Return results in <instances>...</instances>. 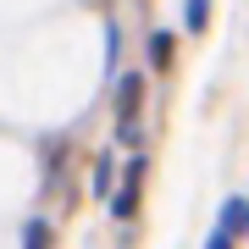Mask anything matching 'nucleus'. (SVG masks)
I'll return each mask as SVG.
<instances>
[{"label": "nucleus", "instance_id": "3", "mask_svg": "<svg viewBox=\"0 0 249 249\" xmlns=\"http://www.w3.org/2000/svg\"><path fill=\"white\" fill-rule=\"evenodd\" d=\"M22 249H50V227L45 222H28L22 227Z\"/></svg>", "mask_w": 249, "mask_h": 249}, {"label": "nucleus", "instance_id": "1", "mask_svg": "<svg viewBox=\"0 0 249 249\" xmlns=\"http://www.w3.org/2000/svg\"><path fill=\"white\" fill-rule=\"evenodd\" d=\"M222 232H227V238L249 232V205H244V199H227V205H222Z\"/></svg>", "mask_w": 249, "mask_h": 249}, {"label": "nucleus", "instance_id": "2", "mask_svg": "<svg viewBox=\"0 0 249 249\" xmlns=\"http://www.w3.org/2000/svg\"><path fill=\"white\" fill-rule=\"evenodd\" d=\"M183 22H188V34H205V22H211V0H183Z\"/></svg>", "mask_w": 249, "mask_h": 249}, {"label": "nucleus", "instance_id": "4", "mask_svg": "<svg viewBox=\"0 0 249 249\" xmlns=\"http://www.w3.org/2000/svg\"><path fill=\"white\" fill-rule=\"evenodd\" d=\"M150 61H155V67L172 61V34H155V39H150Z\"/></svg>", "mask_w": 249, "mask_h": 249}, {"label": "nucleus", "instance_id": "7", "mask_svg": "<svg viewBox=\"0 0 249 249\" xmlns=\"http://www.w3.org/2000/svg\"><path fill=\"white\" fill-rule=\"evenodd\" d=\"M205 249H232V244H227V232H216V238H211V244H205Z\"/></svg>", "mask_w": 249, "mask_h": 249}, {"label": "nucleus", "instance_id": "5", "mask_svg": "<svg viewBox=\"0 0 249 249\" xmlns=\"http://www.w3.org/2000/svg\"><path fill=\"white\" fill-rule=\"evenodd\" d=\"M139 89H144L139 78H122V111H133V106H139Z\"/></svg>", "mask_w": 249, "mask_h": 249}, {"label": "nucleus", "instance_id": "6", "mask_svg": "<svg viewBox=\"0 0 249 249\" xmlns=\"http://www.w3.org/2000/svg\"><path fill=\"white\" fill-rule=\"evenodd\" d=\"M133 178H139V172H133ZM133 178H127V194H116V205H111L116 216H127V211H133Z\"/></svg>", "mask_w": 249, "mask_h": 249}]
</instances>
